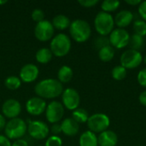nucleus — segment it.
Masks as SVG:
<instances>
[{"label": "nucleus", "mask_w": 146, "mask_h": 146, "mask_svg": "<svg viewBox=\"0 0 146 146\" xmlns=\"http://www.w3.org/2000/svg\"><path fill=\"white\" fill-rule=\"evenodd\" d=\"M62 84L56 79H45L38 82L34 87L35 93L41 98L52 99L61 96L63 92Z\"/></svg>", "instance_id": "f257e3e1"}, {"label": "nucleus", "mask_w": 146, "mask_h": 146, "mask_svg": "<svg viewBox=\"0 0 146 146\" xmlns=\"http://www.w3.org/2000/svg\"><path fill=\"white\" fill-rule=\"evenodd\" d=\"M69 33L74 40L78 43H84L91 36L92 29L89 23L82 19H76L71 22Z\"/></svg>", "instance_id": "f03ea898"}, {"label": "nucleus", "mask_w": 146, "mask_h": 146, "mask_svg": "<svg viewBox=\"0 0 146 146\" xmlns=\"http://www.w3.org/2000/svg\"><path fill=\"white\" fill-rule=\"evenodd\" d=\"M94 26L96 31L100 34V36H107L114 30L115 21L111 14L100 11L95 17Z\"/></svg>", "instance_id": "7ed1b4c3"}, {"label": "nucleus", "mask_w": 146, "mask_h": 146, "mask_svg": "<svg viewBox=\"0 0 146 146\" xmlns=\"http://www.w3.org/2000/svg\"><path fill=\"white\" fill-rule=\"evenodd\" d=\"M71 49V40L65 33H58L50 42V50L57 57H62L68 54Z\"/></svg>", "instance_id": "20e7f679"}, {"label": "nucleus", "mask_w": 146, "mask_h": 146, "mask_svg": "<svg viewBox=\"0 0 146 146\" xmlns=\"http://www.w3.org/2000/svg\"><path fill=\"white\" fill-rule=\"evenodd\" d=\"M27 131V123L21 118L11 119L6 123L4 133L9 139H20Z\"/></svg>", "instance_id": "39448f33"}, {"label": "nucleus", "mask_w": 146, "mask_h": 146, "mask_svg": "<svg viewBox=\"0 0 146 146\" xmlns=\"http://www.w3.org/2000/svg\"><path fill=\"white\" fill-rule=\"evenodd\" d=\"M110 120L109 116L103 113H97L89 116L87 126L89 131L94 133H101L108 129L110 127Z\"/></svg>", "instance_id": "423d86ee"}, {"label": "nucleus", "mask_w": 146, "mask_h": 146, "mask_svg": "<svg viewBox=\"0 0 146 146\" xmlns=\"http://www.w3.org/2000/svg\"><path fill=\"white\" fill-rule=\"evenodd\" d=\"M143 62V56L140 51L134 50H127L121 56V65L126 69H133L140 66Z\"/></svg>", "instance_id": "0eeeda50"}, {"label": "nucleus", "mask_w": 146, "mask_h": 146, "mask_svg": "<svg viewBox=\"0 0 146 146\" xmlns=\"http://www.w3.org/2000/svg\"><path fill=\"white\" fill-rule=\"evenodd\" d=\"M110 43L113 48L123 49L125 48L130 39L129 33L123 28H115L110 34Z\"/></svg>", "instance_id": "6e6552de"}, {"label": "nucleus", "mask_w": 146, "mask_h": 146, "mask_svg": "<svg viewBox=\"0 0 146 146\" xmlns=\"http://www.w3.org/2000/svg\"><path fill=\"white\" fill-rule=\"evenodd\" d=\"M64 115V106L58 101L50 102L45 110L46 120L52 124L59 122Z\"/></svg>", "instance_id": "1a4fd4ad"}, {"label": "nucleus", "mask_w": 146, "mask_h": 146, "mask_svg": "<svg viewBox=\"0 0 146 146\" xmlns=\"http://www.w3.org/2000/svg\"><path fill=\"white\" fill-rule=\"evenodd\" d=\"M27 132L28 134L34 139L41 140L44 139L49 133L50 129L46 123L41 121H30L27 126Z\"/></svg>", "instance_id": "9d476101"}, {"label": "nucleus", "mask_w": 146, "mask_h": 146, "mask_svg": "<svg viewBox=\"0 0 146 146\" xmlns=\"http://www.w3.org/2000/svg\"><path fill=\"white\" fill-rule=\"evenodd\" d=\"M55 28L52 26L51 22L44 20L38 23H37L34 28V35L37 39L42 42H45L50 40L54 35Z\"/></svg>", "instance_id": "9b49d317"}, {"label": "nucleus", "mask_w": 146, "mask_h": 146, "mask_svg": "<svg viewBox=\"0 0 146 146\" xmlns=\"http://www.w3.org/2000/svg\"><path fill=\"white\" fill-rule=\"evenodd\" d=\"M62 105L69 110H75L79 108L80 97L79 92L74 88H67L62 94Z\"/></svg>", "instance_id": "f8f14e48"}, {"label": "nucleus", "mask_w": 146, "mask_h": 146, "mask_svg": "<svg viewBox=\"0 0 146 146\" xmlns=\"http://www.w3.org/2000/svg\"><path fill=\"white\" fill-rule=\"evenodd\" d=\"M2 111L5 117L9 119H15L21 112V106L19 101L10 98L7 99L2 106Z\"/></svg>", "instance_id": "ddd939ff"}, {"label": "nucleus", "mask_w": 146, "mask_h": 146, "mask_svg": "<svg viewBox=\"0 0 146 146\" xmlns=\"http://www.w3.org/2000/svg\"><path fill=\"white\" fill-rule=\"evenodd\" d=\"M46 102L38 97H33L26 103V110L32 115H39L46 110Z\"/></svg>", "instance_id": "4468645a"}, {"label": "nucleus", "mask_w": 146, "mask_h": 146, "mask_svg": "<svg viewBox=\"0 0 146 146\" xmlns=\"http://www.w3.org/2000/svg\"><path fill=\"white\" fill-rule=\"evenodd\" d=\"M39 70L38 67L33 63H27L24 65L20 71V79L22 82L32 83L38 78Z\"/></svg>", "instance_id": "2eb2a0df"}, {"label": "nucleus", "mask_w": 146, "mask_h": 146, "mask_svg": "<svg viewBox=\"0 0 146 146\" xmlns=\"http://www.w3.org/2000/svg\"><path fill=\"white\" fill-rule=\"evenodd\" d=\"M133 20V14L130 10L123 9L118 12L114 18L115 24L118 27V28H123L129 26Z\"/></svg>", "instance_id": "dca6fc26"}, {"label": "nucleus", "mask_w": 146, "mask_h": 146, "mask_svg": "<svg viewBox=\"0 0 146 146\" xmlns=\"http://www.w3.org/2000/svg\"><path fill=\"white\" fill-rule=\"evenodd\" d=\"M98 143L99 146H115L118 143V137L115 132L106 130L99 134Z\"/></svg>", "instance_id": "f3484780"}, {"label": "nucleus", "mask_w": 146, "mask_h": 146, "mask_svg": "<svg viewBox=\"0 0 146 146\" xmlns=\"http://www.w3.org/2000/svg\"><path fill=\"white\" fill-rule=\"evenodd\" d=\"M62 132L69 137L74 136L79 133L80 126L79 123H77L73 118H66L62 121L61 124Z\"/></svg>", "instance_id": "a211bd4d"}, {"label": "nucleus", "mask_w": 146, "mask_h": 146, "mask_svg": "<svg viewBox=\"0 0 146 146\" xmlns=\"http://www.w3.org/2000/svg\"><path fill=\"white\" fill-rule=\"evenodd\" d=\"M79 145L80 146H98V137L94 133L86 131L80 135Z\"/></svg>", "instance_id": "6ab92c4d"}, {"label": "nucleus", "mask_w": 146, "mask_h": 146, "mask_svg": "<svg viewBox=\"0 0 146 146\" xmlns=\"http://www.w3.org/2000/svg\"><path fill=\"white\" fill-rule=\"evenodd\" d=\"M51 24L54 28H56L58 30H65L70 27L71 22L68 16L64 15H57L53 18Z\"/></svg>", "instance_id": "aec40b11"}, {"label": "nucleus", "mask_w": 146, "mask_h": 146, "mask_svg": "<svg viewBox=\"0 0 146 146\" xmlns=\"http://www.w3.org/2000/svg\"><path fill=\"white\" fill-rule=\"evenodd\" d=\"M73 75H74V72L72 70V68L67 65L62 66L57 72L58 80L62 84V83H68L72 80Z\"/></svg>", "instance_id": "412c9836"}, {"label": "nucleus", "mask_w": 146, "mask_h": 146, "mask_svg": "<svg viewBox=\"0 0 146 146\" xmlns=\"http://www.w3.org/2000/svg\"><path fill=\"white\" fill-rule=\"evenodd\" d=\"M52 56H53V54H52L50 49L41 48L36 52L35 57H36V60L38 62H39L41 64H46L50 62V60L52 59Z\"/></svg>", "instance_id": "4be33fe9"}, {"label": "nucleus", "mask_w": 146, "mask_h": 146, "mask_svg": "<svg viewBox=\"0 0 146 146\" xmlns=\"http://www.w3.org/2000/svg\"><path fill=\"white\" fill-rule=\"evenodd\" d=\"M128 44H129L131 50L140 51V50H142L145 46V38H144V37L134 33L132 36H130Z\"/></svg>", "instance_id": "5701e85b"}, {"label": "nucleus", "mask_w": 146, "mask_h": 146, "mask_svg": "<svg viewBox=\"0 0 146 146\" xmlns=\"http://www.w3.org/2000/svg\"><path fill=\"white\" fill-rule=\"evenodd\" d=\"M98 56L102 62H110L115 56V50L111 45L105 46L98 50Z\"/></svg>", "instance_id": "b1692460"}, {"label": "nucleus", "mask_w": 146, "mask_h": 146, "mask_svg": "<svg viewBox=\"0 0 146 146\" xmlns=\"http://www.w3.org/2000/svg\"><path fill=\"white\" fill-rule=\"evenodd\" d=\"M73 119L77 122V123H85L87 122L88 118H89V115L87 113V111L82 108H78L75 110L73 111Z\"/></svg>", "instance_id": "393cba45"}, {"label": "nucleus", "mask_w": 146, "mask_h": 146, "mask_svg": "<svg viewBox=\"0 0 146 146\" xmlns=\"http://www.w3.org/2000/svg\"><path fill=\"white\" fill-rule=\"evenodd\" d=\"M120 4L121 3L117 0H104L101 4V8L104 12L110 14V12L116 10L120 7Z\"/></svg>", "instance_id": "a878e982"}, {"label": "nucleus", "mask_w": 146, "mask_h": 146, "mask_svg": "<svg viewBox=\"0 0 146 146\" xmlns=\"http://www.w3.org/2000/svg\"><path fill=\"white\" fill-rule=\"evenodd\" d=\"M21 85V80L17 76H9L4 80V86L9 90H17Z\"/></svg>", "instance_id": "bb28decb"}, {"label": "nucleus", "mask_w": 146, "mask_h": 146, "mask_svg": "<svg viewBox=\"0 0 146 146\" xmlns=\"http://www.w3.org/2000/svg\"><path fill=\"white\" fill-rule=\"evenodd\" d=\"M111 75H112L113 79H115V80H122L127 76V69L124 67H122L121 65L115 66L112 69Z\"/></svg>", "instance_id": "cd10ccee"}, {"label": "nucleus", "mask_w": 146, "mask_h": 146, "mask_svg": "<svg viewBox=\"0 0 146 146\" xmlns=\"http://www.w3.org/2000/svg\"><path fill=\"white\" fill-rule=\"evenodd\" d=\"M134 33L145 37L146 35V22L143 20H136L133 22Z\"/></svg>", "instance_id": "c85d7f7f"}, {"label": "nucleus", "mask_w": 146, "mask_h": 146, "mask_svg": "<svg viewBox=\"0 0 146 146\" xmlns=\"http://www.w3.org/2000/svg\"><path fill=\"white\" fill-rule=\"evenodd\" d=\"M95 47L97 49H98V50L105 46H109L110 45V38L107 36H99L95 39Z\"/></svg>", "instance_id": "c756f323"}, {"label": "nucleus", "mask_w": 146, "mask_h": 146, "mask_svg": "<svg viewBox=\"0 0 146 146\" xmlns=\"http://www.w3.org/2000/svg\"><path fill=\"white\" fill-rule=\"evenodd\" d=\"M44 146H62V140L60 137L53 135L48 138Z\"/></svg>", "instance_id": "7c9ffc66"}, {"label": "nucleus", "mask_w": 146, "mask_h": 146, "mask_svg": "<svg viewBox=\"0 0 146 146\" xmlns=\"http://www.w3.org/2000/svg\"><path fill=\"white\" fill-rule=\"evenodd\" d=\"M31 16H32L33 21H34L37 23H38V22L44 20V13L43 10H41L39 9H36L33 10V12L31 14Z\"/></svg>", "instance_id": "2f4dec72"}, {"label": "nucleus", "mask_w": 146, "mask_h": 146, "mask_svg": "<svg viewBox=\"0 0 146 146\" xmlns=\"http://www.w3.org/2000/svg\"><path fill=\"white\" fill-rule=\"evenodd\" d=\"M137 80H138V82L139 84L143 86V87H145L146 88V68L141 69L139 74H138V76H137Z\"/></svg>", "instance_id": "473e14b6"}, {"label": "nucleus", "mask_w": 146, "mask_h": 146, "mask_svg": "<svg viewBox=\"0 0 146 146\" xmlns=\"http://www.w3.org/2000/svg\"><path fill=\"white\" fill-rule=\"evenodd\" d=\"M78 3L85 8H92L98 3V0H79Z\"/></svg>", "instance_id": "72a5a7b5"}, {"label": "nucleus", "mask_w": 146, "mask_h": 146, "mask_svg": "<svg viewBox=\"0 0 146 146\" xmlns=\"http://www.w3.org/2000/svg\"><path fill=\"white\" fill-rule=\"evenodd\" d=\"M139 14L141 16L142 20L145 21L146 22V1L142 2L139 5V9H138Z\"/></svg>", "instance_id": "f704fd0d"}, {"label": "nucleus", "mask_w": 146, "mask_h": 146, "mask_svg": "<svg viewBox=\"0 0 146 146\" xmlns=\"http://www.w3.org/2000/svg\"><path fill=\"white\" fill-rule=\"evenodd\" d=\"M50 132L55 134L56 136V134L60 133L62 132V127H61V124H57V123H55V124H52L51 126V128H50Z\"/></svg>", "instance_id": "c9c22d12"}, {"label": "nucleus", "mask_w": 146, "mask_h": 146, "mask_svg": "<svg viewBox=\"0 0 146 146\" xmlns=\"http://www.w3.org/2000/svg\"><path fill=\"white\" fill-rule=\"evenodd\" d=\"M0 146H11L9 139L3 135H0Z\"/></svg>", "instance_id": "e433bc0d"}, {"label": "nucleus", "mask_w": 146, "mask_h": 146, "mask_svg": "<svg viewBox=\"0 0 146 146\" xmlns=\"http://www.w3.org/2000/svg\"><path fill=\"white\" fill-rule=\"evenodd\" d=\"M11 146H28V144L25 139H20L15 140L13 144H11Z\"/></svg>", "instance_id": "4c0bfd02"}, {"label": "nucleus", "mask_w": 146, "mask_h": 146, "mask_svg": "<svg viewBox=\"0 0 146 146\" xmlns=\"http://www.w3.org/2000/svg\"><path fill=\"white\" fill-rule=\"evenodd\" d=\"M139 100L140 102V104L146 107V90L142 92L140 94H139Z\"/></svg>", "instance_id": "58836bf2"}, {"label": "nucleus", "mask_w": 146, "mask_h": 146, "mask_svg": "<svg viewBox=\"0 0 146 146\" xmlns=\"http://www.w3.org/2000/svg\"><path fill=\"white\" fill-rule=\"evenodd\" d=\"M125 3L132 6H137V5H139L142 3V1L141 0H126Z\"/></svg>", "instance_id": "ea45409f"}, {"label": "nucleus", "mask_w": 146, "mask_h": 146, "mask_svg": "<svg viewBox=\"0 0 146 146\" xmlns=\"http://www.w3.org/2000/svg\"><path fill=\"white\" fill-rule=\"evenodd\" d=\"M5 126H6V120H5V117H4L3 115H0V132L5 128Z\"/></svg>", "instance_id": "a19ab883"}, {"label": "nucleus", "mask_w": 146, "mask_h": 146, "mask_svg": "<svg viewBox=\"0 0 146 146\" xmlns=\"http://www.w3.org/2000/svg\"><path fill=\"white\" fill-rule=\"evenodd\" d=\"M7 3V0H3V1H0V5L1 4H4V3Z\"/></svg>", "instance_id": "79ce46f5"}, {"label": "nucleus", "mask_w": 146, "mask_h": 146, "mask_svg": "<svg viewBox=\"0 0 146 146\" xmlns=\"http://www.w3.org/2000/svg\"><path fill=\"white\" fill-rule=\"evenodd\" d=\"M143 62H144L146 64V56L144 57V58H143Z\"/></svg>", "instance_id": "37998d69"}]
</instances>
